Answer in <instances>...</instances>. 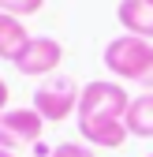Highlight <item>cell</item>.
Returning <instances> with one entry per match:
<instances>
[{
  "mask_svg": "<svg viewBox=\"0 0 153 157\" xmlns=\"http://www.w3.org/2000/svg\"><path fill=\"white\" fill-rule=\"evenodd\" d=\"M52 157H93V146H86V142H60L52 150Z\"/></svg>",
  "mask_w": 153,
  "mask_h": 157,
  "instance_id": "11",
  "label": "cell"
},
{
  "mask_svg": "<svg viewBox=\"0 0 153 157\" xmlns=\"http://www.w3.org/2000/svg\"><path fill=\"white\" fill-rule=\"evenodd\" d=\"M4 109H8V82L0 78V112H4Z\"/></svg>",
  "mask_w": 153,
  "mask_h": 157,
  "instance_id": "12",
  "label": "cell"
},
{
  "mask_svg": "<svg viewBox=\"0 0 153 157\" xmlns=\"http://www.w3.org/2000/svg\"><path fill=\"white\" fill-rule=\"evenodd\" d=\"M101 60L116 78L138 82L142 90H153V45L149 41H142L135 34H120L105 45Z\"/></svg>",
  "mask_w": 153,
  "mask_h": 157,
  "instance_id": "1",
  "label": "cell"
},
{
  "mask_svg": "<svg viewBox=\"0 0 153 157\" xmlns=\"http://www.w3.org/2000/svg\"><path fill=\"white\" fill-rule=\"evenodd\" d=\"M79 86H75V78H67V75H60V78H52V82H41L34 90V112L41 116L45 124H60V120H67L71 112H79Z\"/></svg>",
  "mask_w": 153,
  "mask_h": 157,
  "instance_id": "3",
  "label": "cell"
},
{
  "mask_svg": "<svg viewBox=\"0 0 153 157\" xmlns=\"http://www.w3.org/2000/svg\"><path fill=\"white\" fill-rule=\"evenodd\" d=\"M131 105V94L123 90V82L112 78H93L79 94V120H123Z\"/></svg>",
  "mask_w": 153,
  "mask_h": 157,
  "instance_id": "2",
  "label": "cell"
},
{
  "mask_svg": "<svg viewBox=\"0 0 153 157\" xmlns=\"http://www.w3.org/2000/svg\"><path fill=\"white\" fill-rule=\"evenodd\" d=\"M41 8H45V0H0V11L4 15H19V19L37 15Z\"/></svg>",
  "mask_w": 153,
  "mask_h": 157,
  "instance_id": "10",
  "label": "cell"
},
{
  "mask_svg": "<svg viewBox=\"0 0 153 157\" xmlns=\"http://www.w3.org/2000/svg\"><path fill=\"white\" fill-rule=\"evenodd\" d=\"M149 4H153V0H149Z\"/></svg>",
  "mask_w": 153,
  "mask_h": 157,
  "instance_id": "14",
  "label": "cell"
},
{
  "mask_svg": "<svg viewBox=\"0 0 153 157\" xmlns=\"http://www.w3.org/2000/svg\"><path fill=\"white\" fill-rule=\"evenodd\" d=\"M26 41H30L26 23L19 15H4V11H0V60H11L15 64V56L23 52Z\"/></svg>",
  "mask_w": 153,
  "mask_h": 157,
  "instance_id": "9",
  "label": "cell"
},
{
  "mask_svg": "<svg viewBox=\"0 0 153 157\" xmlns=\"http://www.w3.org/2000/svg\"><path fill=\"white\" fill-rule=\"evenodd\" d=\"M116 19L127 34L142 37V41H153V4L149 0H120Z\"/></svg>",
  "mask_w": 153,
  "mask_h": 157,
  "instance_id": "7",
  "label": "cell"
},
{
  "mask_svg": "<svg viewBox=\"0 0 153 157\" xmlns=\"http://www.w3.org/2000/svg\"><path fill=\"white\" fill-rule=\"evenodd\" d=\"M41 131H45V120L34 109H4L0 112V150H15V146L37 142Z\"/></svg>",
  "mask_w": 153,
  "mask_h": 157,
  "instance_id": "5",
  "label": "cell"
},
{
  "mask_svg": "<svg viewBox=\"0 0 153 157\" xmlns=\"http://www.w3.org/2000/svg\"><path fill=\"white\" fill-rule=\"evenodd\" d=\"M79 135L86 146H97V150H120L131 139L123 120H79Z\"/></svg>",
  "mask_w": 153,
  "mask_h": 157,
  "instance_id": "6",
  "label": "cell"
},
{
  "mask_svg": "<svg viewBox=\"0 0 153 157\" xmlns=\"http://www.w3.org/2000/svg\"><path fill=\"white\" fill-rule=\"evenodd\" d=\"M0 157H15V153H11V150H0Z\"/></svg>",
  "mask_w": 153,
  "mask_h": 157,
  "instance_id": "13",
  "label": "cell"
},
{
  "mask_svg": "<svg viewBox=\"0 0 153 157\" xmlns=\"http://www.w3.org/2000/svg\"><path fill=\"white\" fill-rule=\"evenodd\" d=\"M149 157H153V153H149Z\"/></svg>",
  "mask_w": 153,
  "mask_h": 157,
  "instance_id": "15",
  "label": "cell"
},
{
  "mask_svg": "<svg viewBox=\"0 0 153 157\" xmlns=\"http://www.w3.org/2000/svg\"><path fill=\"white\" fill-rule=\"evenodd\" d=\"M123 124H127V135H135V139H153V90L131 97Z\"/></svg>",
  "mask_w": 153,
  "mask_h": 157,
  "instance_id": "8",
  "label": "cell"
},
{
  "mask_svg": "<svg viewBox=\"0 0 153 157\" xmlns=\"http://www.w3.org/2000/svg\"><path fill=\"white\" fill-rule=\"evenodd\" d=\"M64 60V45L56 37H30L23 45V52L15 56V71L19 75H30V78H41V75H52Z\"/></svg>",
  "mask_w": 153,
  "mask_h": 157,
  "instance_id": "4",
  "label": "cell"
}]
</instances>
